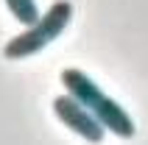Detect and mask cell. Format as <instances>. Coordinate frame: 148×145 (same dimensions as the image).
Wrapping results in <instances>:
<instances>
[{
	"instance_id": "6da1fadb",
	"label": "cell",
	"mask_w": 148,
	"mask_h": 145,
	"mask_svg": "<svg viewBox=\"0 0 148 145\" xmlns=\"http://www.w3.org/2000/svg\"><path fill=\"white\" fill-rule=\"evenodd\" d=\"M59 78H62V87H64L73 98H78V101H81V103L103 123L106 131H112V134L120 137V140H132L134 134H137V126H134L132 114L126 112L115 98H109L84 70L64 67Z\"/></svg>"
},
{
	"instance_id": "7a4b0ae2",
	"label": "cell",
	"mask_w": 148,
	"mask_h": 145,
	"mask_svg": "<svg viewBox=\"0 0 148 145\" xmlns=\"http://www.w3.org/2000/svg\"><path fill=\"white\" fill-rule=\"evenodd\" d=\"M70 20H73V3H70V0H56V3L36 20V23L25 25L23 34H17L14 39L6 42L3 56H6V59H28V56H36L42 48H48L50 42L70 25Z\"/></svg>"
},
{
	"instance_id": "277c9868",
	"label": "cell",
	"mask_w": 148,
	"mask_h": 145,
	"mask_svg": "<svg viewBox=\"0 0 148 145\" xmlns=\"http://www.w3.org/2000/svg\"><path fill=\"white\" fill-rule=\"evenodd\" d=\"M6 6H8V11H11V17H14L17 23L23 25H31V23H36L39 20V6L34 3V0H6Z\"/></svg>"
},
{
	"instance_id": "3957f363",
	"label": "cell",
	"mask_w": 148,
	"mask_h": 145,
	"mask_svg": "<svg viewBox=\"0 0 148 145\" xmlns=\"http://www.w3.org/2000/svg\"><path fill=\"white\" fill-rule=\"evenodd\" d=\"M53 112H56V117L64 123L67 129L75 131L81 140H87V142H92V145L103 142V137H106L103 123H101L98 117H95V114H92L90 109L78 101V98L70 95V92L53 98Z\"/></svg>"
}]
</instances>
